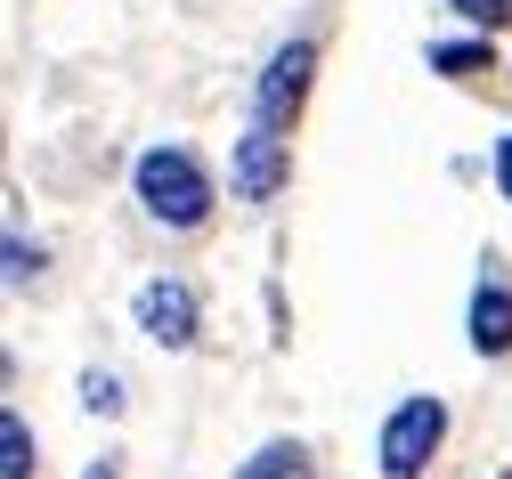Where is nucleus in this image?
Instances as JSON below:
<instances>
[{
    "mask_svg": "<svg viewBox=\"0 0 512 479\" xmlns=\"http://www.w3.org/2000/svg\"><path fill=\"white\" fill-rule=\"evenodd\" d=\"M236 479H317V471H309V447L301 439H269V447H252L236 463Z\"/></svg>",
    "mask_w": 512,
    "mask_h": 479,
    "instance_id": "7",
    "label": "nucleus"
},
{
    "mask_svg": "<svg viewBox=\"0 0 512 479\" xmlns=\"http://www.w3.org/2000/svg\"><path fill=\"white\" fill-rule=\"evenodd\" d=\"M131 195H139V212L155 220V228H204L212 220V203H220V187H212V171L196 163V147H147L139 155V171H131Z\"/></svg>",
    "mask_w": 512,
    "mask_h": 479,
    "instance_id": "1",
    "label": "nucleus"
},
{
    "mask_svg": "<svg viewBox=\"0 0 512 479\" xmlns=\"http://www.w3.org/2000/svg\"><path fill=\"white\" fill-rule=\"evenodd\" d=\"M464 333H472V350H480V358H504V350H512V277H504V260L480 268Z\"/></svg>",
    "mask_w": 512,
    "mask_h": 479,
    "instance_id": "6",
    "label": "nucleus"
},
{
    "mask_svg": "<svg viewBox=\"0 0 512 479\" xmlns=\"http://www.w3.org/2000/svg\"><path fill=\"white\" fill-rule=\"evenodd\" d=\"M447 9H456L464 25H488V33H504V25H512V0H447Z\"/></svg>",
    "mask_w": 512,
    "mask_h": 479,
    "instance_id": "10",
    "label": "nucleus"
},
{
    "mask_svg": "<svg viewBox=\"0 0 512 479\" xmlns=\"http://www.w3.org/2000/svg\"><path fill=\"white\" fill-rule=\"evenodd\" d=\"M431 65L439 74H480V65H496V49L488 41H447V49H431Z\"/></svg>",
    "mask_w": 512,
    "mask_h": 479,
    "instance_id": "9",
    "label": "nucleus"
},
{
    "mask_svg": "<svg viewBox=\"0 0 512 479\" xmlns=\"http://www.w3.org/2000/svg\"><path fill=\"white\" fill-rule=\"evenodd\" d=\"M82 406L90 415H122V382L114 374H82Z\"/></svg>",
    "mask_w": 512,
    "mask_h": 479,
    "instance_id": "11",
    "label": "nucleus"
},
{
    "mask_svg": "<svg viewBox=\"0 0 512 479\" xmlns=\"http://www.w3.org/2000/svg\"><path fill=\"white\" fill-rule=\"evenodd\" d=\"M285 179H293V139H285V130H269V122H244L236 163H228V187H236L244 203H269Z\"/></svg>",
    "mask_w": 512,
    "mask_h": 479,
    "instance_id": "4",
    "label": "nucleus"
},
{
    "mask_svg": "<svg viewBox=\"0 0 512 479\" xmlns=\"http://www.w3.org/2000/svg\"><path fill=\"white\" fill-rule=\"evenodd\" d=\"M0 479H33V431H25L17 406L0 415Z\"/></svg>",
    "mask_w": 512,
    "mask_h": 479,
    "instance_id": "8",
    "label": "nucleus"
},
{
    "mask_svg": "<svg viewBox=\"0 0 512 479\" xmlns=\"http://www.w3.org/2000/svg\"><path fill=\"white\" fill-rule=\"evenodd\" d=\"M309 74H317V49H309V41H285V49L261 65V82H252V122L285 130V122L301 114V98H309Z\"/></svg>",
    "mask_w": 512,
    "mask_h": 479,
    "instance_id": "5",
    "label": "nucleus"
},
{
    "mask_svg": "<svg viewBox=\"0 0 512 479\" xmlns=\"http://www.w3.org/2000/svg\"><path fill=\"white\" fill-rule=\"evenodd\" d=\"M439 439H447V406H439L431 390H423V398H399L391 423H382V439H374L382 479H423V463L439 455Z\"/></svg>",
    "mask_w": 512,
    "mask_h": 479,
    "instance_id": "2",
    "label": "nucleus"
},
{
    "mask_svg": "<svg viewBox=\"0 0 512 479\" xmlns=\"http://www.w3.org/2000/svg\"><path fill=\"white\" fill-rule=\"evenodd\" d=\"M488 171H496V195L512 203V139H496V155H488Z\"/></svg>",
    "mask_w": 512,
    "mask_h": 479,
    "instance_id": "13",
    "label": "nucleus"
},
{
    "mask_svg": "<svg viewBox=\"0 0 512 479\" xmlns=\"http://www.w3.org/2000/svg\"><path fill=\"white\" fill-rule=\"evenodd\" d=\"M131 317H139V333L155 341V350H196V333H204V301H196V285H179V277L139 285Z\"/></svg>",
    "mask_w": 512,
    "mask_h": 479,
    "instance_id": "3",
    "label": "nucleus"
},
{
    "mask_svg": "<svg viewBox=\"0 0 512 479\" xmlns=\"http://www.w3.org/2000/svg\"><path fill=\"white\" fill-rule=\"evenodd\" d=\"M82 479H122V463H114V455H98V463H90Z\"/></svg>",
    "mask_w": 512,
    "mask_h": 479,
    "instance_id": "14",
    "label": "nucleus"
},
{
    "mask_svg": "<svg viewBox=\"0 0 512 479\" xmlns=\"http://www.w3.org/2000/svg\"><path fill=\"white\" fill-rule=\"evenodd\" d=\"M25 277H41V252H25V236L9 228V285H25Z\"/></svg>",
    "mask_w": 512,
    "mask_h": 479,
    "instance_id": "12",
    "label": "nucleus"
}]
</instances>
